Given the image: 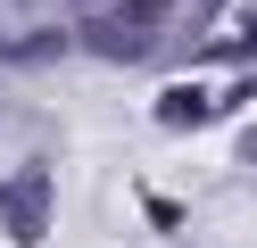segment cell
Instances as JSON below:
<instances>
[{"label": "cell", "mask_w": 257, "mask_h": 248, "mask_svg": "<svg viewBox=\"0 0 257 248\" xmlns=\"http://www.w3.org/2000/svg\"><path fill=\"white\" fill-rule=\"evenodd\" d=\"M0 215H9V231L34 248L42 223H50V174H42V165H25L17 182H0Z\"/></svg>", "instance_id": "1"}, {"label": "cell", "mask_w": 257, "mask_h": 248, "mask_svg": "<svg viewBox=\"0 0 257 248\" xmlns=\"http://www.w3.org/2000/svg\"><path fill=\"white\" fill-rule=\"evenodd\" d=\"M83 42L100 50V58H141V50L158 42V25H141V17H91Z\"/></svg>", "instance_id": "2"}, {"label": "cell", "mask_w": 257, "mask_h": 248, "mask_svg": "<svg viewBox=\"0 0 257 248\" xmlns=\"http://www.w3.org/2000/svg\"><path fill=\"white\" fill-rule=\"evenodd\" d=\"M158 116H166L174 132H191V124H207V116H216V99H207V91H191V83H183V91H166V108H158Z\"/></svg>", "instance_id": "3"}, {"label": "cell", "mask_w": 257, "mask_h": 248, "mask_svg": "<svg viewBox=\"0 0 257 248\" xmlns=\"http://www.w3.org/2000/svg\"><path fill=\"white\" fill-rule=\"evenodd\" d=\"M124 17H141V25H158V17H166V0H133Z\"/></svg>", "instance_id": "4"}, {"label": "cell", "mask_w": 257, "mask_h": 248, "mask_svg": "<svg viewBox=\"0 0 257 248\" xmlns=\"http://www.w3.org/2000/svg\"><path fill=\"white\" fill-rule=\"evenodd\" d=\"M240 50H249V58H257V17H249V33H240Z\"/></svg>", "instance_id": "5"}, {"label": "cell", "mask_w": 257, "mask_h": 248, "mask_svg": "<svg viewBox=\"0 0 257 248\" xmlns=\"http://www.w3.org/2000/svg\"><path fill=\"white\" fill-rule=\"evenodd\" d=\"M207 9H216V0H207Z\"/></svg>", "instance_id": "6"}]
</instances>
